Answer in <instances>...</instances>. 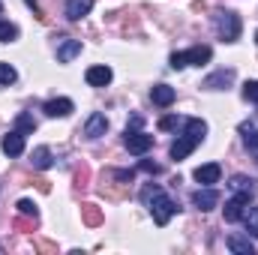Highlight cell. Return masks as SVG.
Instances as JSON below:
<instances>
[{
    "label": "cell",
    "instance_id": "obj_1",
    "mask_svg": "<svg viewBox=\"0 0 258 255\" xmlns=\"http://www.w3.org/2000/svg\"><path fill=\"white\" fill-rule=\"evenodd\" d=\"M141 201L147 204V210L153 213V222L162 228V225H168L171 222V216L177 213V204H174V198H168L162 186H144L141 189Z\"/></svg>",
    "mask_w": 258,
    "mask_h": 255
},
{
    "label": "cell",
    "instance_id": "obj_32",
    "mask_svg": "<svg viewBox=\"0 0 258 255\" xmlns=\"http://www.w3.org/2000/svg\"><path fill=\"white\" fill-rule=\"evenodd\" d=\"M183 66H186V54L183 51H174L171 54V69H183Z\"/></svg>",
    "mask_w": 258,
    "mask_h": 255
},
{
    "label": "cell",
    "instance_id": "obj_21",
    "mask_svg": "<svg viewBox=\"0 0 258 255\" xmlns=\"http://www.w3.org/2000/svg\"><path fill=\"white\" fill-rule=\"evenodd\" d=\"M30 159H33V168H42V171H45V168H51V162H54V159H51V150H48V147H36Z\"/></svg>",
    "mask_w": 258,
    "mask_h": 255
},
{
    "label": "cell",
    "instance_id": "obj_8",
    "mask_svg": "<svg viewBox=\"0 0 258 255\" xmlns=\"http://www.w3.org/2000/svg\"><path fill=\"white\" fill-rule=\"evenodd\" d=\"M192 204L198 207V210H213V207L219 204V192L210 189V186H204V189L192 192Z\"/></svg>",
    "mask_w": 258,
    "mask_h": 255
},
{
    "label": "cell",
    "instance_id": "obj_18",
    "mask_svg": "<svg viewBox=\"0 0 258 255\" xmlns=\"http://www.w3.org/2000/svg\"><path fill=\"white\" fill-rule=\"evenodd\" d=\"M186 54V66H204L207 60H210V48L207 45H195V48H189V51H183Z\"/></svg>",
    "mask_w": 258,
    "mask_h": 255
},
{
    "label": "cell",
    "instance_id": "obj_6",
    "mask_svg": "<svg viewBox=\"0 0 258 255\" xmlns=\"http://www.w3.org/2000/svg\"><path fill=\"white\" fill-rule=\"evenodd\" d=\"M105 132H108V117L99 114V111H93V114L87 117V123H84V135H87V138H102Z\"/></svg>",
    "mask_w": 258,
    "mask_h": 255
},
{
    "label": "cell",
    "instance_id": "obj_37",
    "mask_svg": "<svg viewBox=\"0 0 258 255\" xmlns=\"http://www.w3.org/2000/svg\"><path fill=\"white\" fill-rule=\"evenodd\" d=\"M0 12H3V3H0Z\"/></svg>",
    "mask_w": 258,
    "mask_h": 255
},
{
    "label": "cell",
    "instance_id": "obj_15",
    "mask_svg": "<svg viewBox=\"0 0 258 255\" xmlns=\"http://www.w3.org/2000/svg\"><path fill=\"white\" fill-rule=\"evenodd\" d=\"M195 147H198V141H195V138H189V135H180V138L171 144V159H186Z\"/></svg>",
    "mask_w": 258,
    "mask_h": 255
},
{
    "label": "cell",
    "instance_id": "obj_5",
    "mask_svg": "<svg viewBox=\"0 0 258 255\" xmlns=\"http://www.w3.org/2000/svg\"><path fill=\"white\" fill-rule=\"evenodd\" d=\"M42 111H45L48 117H69V114L75 111V105H72V99L57 96V99H48V102L42 105Z\"/></svg>",
    "mask_w": 258,
    "mask_h": 255
},
{
    "label": "cell",
    "instance_id": "obj_33",
    "mask_svg": "<svg viewBox=\"0 0 258 255\" xmlns=\"http://www.w3.org/2000/svg\"><path fill=\"white\" fill-rule=\"evenodd\" d=\"M36 249H39V252H57V246H54V243H48V240H39V243H36Z\"/></svg>",
    "mask_w": 258,
    "mask_h": 255
},
{
    "label": "cell",
    "instance_id": "obj_13",
    "mask_svg": "<svg viewBox=\"0 0 258 255\" xmlns=\"http://www.w3.org/2000/svg\"><path fill=\"white\" fill-rule=\"evenodd\" d=\"M90 9H93V0H66V18L69 21H81Z\"/></svg>",
    "mask_w": 258,
    "mask_h": 255
},
{
    "label": "cell",
    "instance_id": "obj_10",
    "mask_svg": "<svg viewBox=\"0 0 258 255\" xmlns=\"http://www.w3.org/2000/svg\"><path fill=\"white\" fill-rule=\"evenodd\" d=\"M219 174H222V168H219L216 162H207V165H198V168H195V180H198L201 186L219 183Z\"/></svg>",
    "mask_w": 258,
    "mask_h": 255
},
{
    "label": "cell",
    "instance_id": "obj_25",
    "mask_svg": "<svg viewBox=\"0 0 258 255\" xmlns=\"http://www.w3.org/2000/svg\"><path fill=\"white\" fill-rule=\"evenodd\" d=\"M12 39H18V27L9 21H0V42H12Z\"/></svg>",
    "mask_w": 258,
    "mask_h": 255
},
{
    "label": "cell",
    "instance_id": "obj_2",
    "mask_svg": "<svg viewBox=\"0 0 258 255\" xmlns=\"http://www.w3.org/2000/svg\"><path fill=\"white\" fill-rule=\"evenodd\" d=\"M213 24H216V33L222 36V42H237V36H240V15L237 12L219 9L213 15Z\"/></svg>",
    "mask_w": 258,
    "mask_h": 255
},
{
    "label": "cell",
    "instance_id": "obj_22",
    "mask_svg": "<svg viewBox=\"0 0 258 255\" xmlns=\"http://www.w3.org/2000/svg\"><path fill=\"white\" fill-rule=\"evenodd\" d=\"M240 132H243V138H246V147L252 150V156H255V162H258V132L252 129V123H243V126H240Z\"/></svg>",
    "mask_w": 258,
    "mask_h": 255
},
{
    "label": "cell",
    "instance_id": "obj_4",
    "mask_svg": "<svg viewBox=\"0 0 258 255\" xmlns=\"http://www.w3.org/2000/svg\"><path fill=\"white\" fill-rule=\"evenodd\" d=\"M81 54V39H69V36H57V60L69 63Z\"/></svg>",
    "mask_w": 258,
    "mask_h": 255
},
{
    "label": "cell",
    "instance_id": "obj_29",
    "mask_svg": "<svg viewBox=\"0 0 258 255\" xmlns=\"http://www.w3.org/2000/svg\"><path fill=\"white\" fill-rule=\"evenodd\" d=\"M243 96L258 105V81H246V84H243Z\"/></svg>",
    "mask_w": 258,
    "mask_h": 255
},
{
    "label": "cell",
    "instance_id": "obj_3",
    "mask_svg": "<svg viewBox=\"0 0 258 255\" xmlns=\"http://www.w3.org/2000/svg\"><path fill=\"white\" fill-rule=\"evenodd\" d=\"M126 150L129 153H135V156H141V153H147L150 147H153V135H147V132H138V129H126Z\"/></svg>",
    "mask_w": 258,
    "mask_h": 255
},
{
    "label": "cell",
    "instance_id": "obj_7",
    "mask_svg": "<svg viewBox=\"0 0 258 255\" xmlns=\"http://www.w3.org/2000/svg\"><path fill=\"white\" fill-rule=\"evenodd\" d=\"M0 147H3V153H6V156H21V153H24V135L12 129V132H6V135H3Z\"/></svg>",
    "mask_w": 258,
    "mask_h": 255
},
{
    "label": "cell",
    "instance_id": "obj_36",
    "mask_svg": "<svg viewBox=\"0 0 258 255\" xmlns=\"http://www.w3.org/2000/svg\"><path fill=\"white\" fill-rule=\"evenodd\" d=\"M141 126V117H138V114H135V117H132V120H129V126L126 129H138Z\"/></svg>",
    "mask_w": 258,
    "mask_h": 255
},
{
    "label": "cell",
    "instance_id": "obj_34",
    "mask_svg": "<svg viewBox=\"0 0 258 255\" xmlns=\"http://www.w3.org/2000/svg\"><path fill=\"white\" fill-rule=\"evenodd\" d=\"M141 171H150V174H159V165H156V162H147V159H144V162H141Z\"/></svg>",
    "mask_w": 258,
    "mask_h": 255
},
{
    "label": "cell",
    "instance_id": "obj_26",
    "mask_svg": "<svg viewBox=\"0 0 258 255\" xmlns=\"http://www.w3.org/2000/svg\"><path fill=\"white\" fill-rule=\"evenodd\" d=\"M15 78H18V72H15L12 66H9V63H0V84H3V87H9Z\"/></svg>",
    "mask_w": 258,
    "mask_h": 255
},
{
    "label": "cell",
    "instance_id": "obj_30",
    "mask_svg": "<svg viewBox=\"0 0 258 255\" xmlns=\"http://www.w3.org/2000/svg\"><path fill=\"white\" fill-rule=\"evenodd\" d=\"M12 225H15V228H18V231H30V228H33V225H36V219H30V216H18V219H15V222H12Z\"/></svg>",
    "mask_w": 258,
    "mask_h": 255
},
{
    "label": "cell",
    "instance_id": "obj_12",
    "mask_svg": "<svg viewBox=\"0 0 258 255\" xmlns=\"http://www.w3.org/2000/svg\"><path fill=\"white\" fill-rule=\"evenodd\" d=\"M84 78L90 87H105V84H111V69L108 66H90Z\"/></svg>",
    "mask_w": 258,
    "mask_h": 255
},
{
    "label": "cell",
    "instance_id": "obj_14",
    "mask_svg": "<svg viewBox=\"0 0 258 255\" xmlns=\"http://www.w3.org/2000/svg\"><path fill=\"white\" fill-rule=\"evenodd\" d=\"M228 186H231V189L237 192V195H246L249 201L255 198V180H252V177H246V174H234Z\"/></svg>",
    "mask_w": 258,
    "mask_h": 255
},
{
    "label": "cell",
    "instance_id": "obj_23",
    "mask_svg": "<svg viewBox=\"0 0 258 255\" xmlns=\"http://www.w3.org/2000/svg\"><path fill=\"white\" fill-rule=\"evenodd\" d=\"M33 129H36V120H33L30 114H18V117H15V132H21V135H33Z\"/></svg>",
    "mask_w": 258,
    "mask_h": 255
},
{
    "label": "cell",
    "instance_id": "obj_28",
    "mask_svg": "<svg viewBox=\"0 0 258 255\" xmlns=\"http://www.w3.org/2000/svg\"><path fill=\"white\" fill-rule=\"evenodd\" d=\"M87 180H90V168H87V165H81V168L75 171V186H78V189H84V186H87Z\"/></svg>",
    "mask_w": 258,
    "mask_h": 255
},
{
    "label": "cell",
    "instance_id": "obj_27",
    "mask_svg": "<svg viewBox=\"0 0 258 255\" xmlns=\"http://www.w3.org/2000/svg\"><path fill=\"white\" fill-rule=\"evenodd\" d=\"M243 219H246V231H249L252 237H258V207H252Z\"/></svg>",
    "mask_w": 258,
    "mask_h": 255
},
{
    "label": "cell",
    "instance_id": "obj_11",
    "mask_svg": "<svg viewBox=\"0 0 258 255\" xmlns=\"http://www.w3.org/2000/svg\"><path fill=\"white\" fill-rule=\"evenodd\" d=\"M249 204L246 195H234L231 201H225V222H240L243 219V207Z\"/></svg>",
    "mask_w": 258,
    "mask_h": 255
},
{
    "label": "cell",
    "instance_id": "obj_38",
    "mask_svg": "<svg viewBox=\"0 0 258 255\" xmlns=\"http://www.w3.org/2000/svg\"><path fill=\"white\" fill-rule=\"evenodd\" d=\"M255 42H258V33H255Z\"/></svg>",
    "mask_w": 258,
    "mask_h": 255
},
{
    "label": "cell",
    "instance_id": "obj_24",
    "mask_svg": "<svg viewBox=\"0 0 258 255\" xmlns=\"http://www.w3.org/2000/svg\"><path fill=\"white\" fill-rule=\"evenodd\" d=\"M15 207H18V213H21V216H30V219H39V207H36V204H33L30 198H21V201H18Z\"/></svg>",
    "mask_w": 258,
    "mask_h": 255
},
{
    "label": "cell",
    "instance_id": "obj_16",
    "mask_svg": "<svg viewBox=\"0 0 258 255\" xmlns=\"http://www.w3.org/2000/svg\"><path fill=\"white\" fill-rule=\"evenodd\" d=\"M174 96H177V93H174V87H168V84H156V87L150 90V99H153L156 105H162V108H165V105H171V102H174Z\"/></svg>",
    "mask_w": 258,
    "mask_h": 255
},
{
    "label": "cell",
    "instance_id": "obj_17",
    "mask_svg": "<svg viewBox=\"0 0 258 255\" xmlns=\"http://www.w3.org/2000/svg\"><path fill=\"white\" fill-rule=\"evenodd\" d=\"M228 249L237 255H255V246H252V240L249 237H243V234H231L228 237Z\"/></svg>",
    "mask_w": 258,
    "mask_h": 255
},
{
    "label": "cell",
    "instance_id": "obj_20",
    "mask_svg": "<svg viewBox=\"0 0 258 255\" xmlns=\"http://www.w3.org/2000/svg\"><path fill=\"white\" fill-rule=\"evenodd\" d=\"M183 126H186V132H183V135L195 138L198 144L204 141V135H207V123H204V120H198V117H189V120H183Z\"/></svg>",
    "mask_w": 258,
    "mask_h": 255
},
{
    "label": "cell",
    "instance_id": "obj_9",
    "mask_svg": "<svg viewBox=\"0 0 258 255\" xmlns=\"http://www.w3.org/2000/svg\"><path fill=\"white\" fill-rule=\"evenodd\" d=\"M231 81H234V69H219V72H213V75L204 78V87L207 90H225Z\"/></svg>",
    "mask_w": 258,
    "mask_h": 255
},
{
    "label": "cell",
    "instance_id": "obj_35",
    "mask_svg": "<svg viewBox=\"0 0 258 255\" xmlns=\"http://www.w3.org/2000/svg\"><path fill=\"white\" fill-rule=\"evenodd\" d=\"M27 6L33 9V15H36L39 21H45V15H42V9H39V3H36V0H27Z\"/></svg>",
    "mask_w": 258,
    "mask_h": 255
},
{
    "label": "cell",
    "instance_id": "obj_31",
    "mask_svg": "<svg viewBox=\"0 0 258 255\" xmlns=\"http://www.w3.org/2000/svg\"><path fill=\"white\" fill-rule=\"evenodd\" d=\"M180 123H183L180 117H162V120H159V129H165V132H171V129H177Z\"/></svg>",
    "mask_w": 258,
    "mask_h": 255
},
{
    "label": "cell",
    "instance_id": "obj_19",
    "mask_svg": "<svg viewBox=\"0 0 258 255\" xmlns=\"http://www.w3.org/2000/svg\"><path fill=\"white\" fill-rule=\"evenodd\" d=\"M81 219H84V225H90V228H96V225H102V210L96 207V204H81Z\"/></svg>",
    "mask_w": 258,
    "mask_h": 255
}]
</instances>
